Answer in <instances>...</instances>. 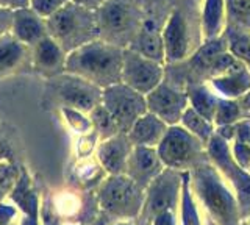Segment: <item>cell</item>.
Here are the masks:
<instances>
[{
    "instance_id": "5bb4252c",
    "label": "cell",
    "mask_w": 250,
    "mask_h": 225,
    "mask_svg": "<svg viewBox=\"0 0 250 225\" xmlns=\"http://www.w3.org/2000/svg\"><path fill=\"white\" fill-rule=\"evenodd\" d=\"M163 133H164L163 121L158 119V116H155V114H147V116H141V118L133 123L130 138L133 143L147 145V144H153L156 141H160Z\"/></svg>"
},
{
    "instance_id": "8fae6325",
    "label": "cell",
    "mask_w": 250,
    "mask_h": 225,
    "mask_svg": "<svg viewBox=\"0 0 250 225\" xmlns=\"http://www.w3.org/2000/svg\"><path fill=\"white\" fill-rule=\"evenodd\" d=\"M177 196V177L172 172L161 174L155 180L150 188V197H148V211L153 214H160L175 205Z\"/></svg>"
},
{
    "instance_id": "4dcf8cb0",
    "label": "cell",
    "mask_w": 250,
    "mask_h": 225,
    "mask_svg": "<svg viewBox=\"0 0 250 225\" xmlns=\"http://www.w3.org/2000/svg\"><path fill=\"white\" fill-rule=\"evenodd\" d=\"M74 2L82 5V6H94V5L104 3V2H106V0H74Z\"/></svg>"
},
{
    "instance_id": "1f68e13d",
    "label": "cell",
    "mask_w": 250,
    "mask_h": 225,
    "mask_svg": "<svg viewBox=\"0 0 250 225\" xmlns=\"http://www.w3.org/2000/svg\"><path fill=\"white\" fill-rule=\"evenodd\" d=\"M25 2V0H23ZM0 3H18V0H0Z\"/></svg>"
},
{
    "instance_id": "52a82bcc",
    "label": "cell",
    "mask_w": 250,
    "mask_h": 225,
    "mask_svg": "<svg viewBox=\"0 0 250 225\" xmlns=\"http://www.w3.org/2000/svg\"><path fill=\"white\" fill-rule=\"evenodd\" d=\"M200 153V141L180 128H170L161 139L158 157L163 163L174 167H185Z\"/></svg>"
},
{
    "instance_id": "ac0fdd59",
    "label": "cell",
    "mask_w": 250,
    "mask_h": 225,
    "mask_svg": "<svg viewBox=\"0 0 250 225\" xmlns=\"http://www.w3.org/2000/svg\"><path fill=\"white\" fill-rule=\"evenodd\" d=\"M36 61L44 69H55L62 61V53L58 44L52 38H42L38 41V57Z\"/></svg>"
},
{
    "instance_id": "cb8c5ba5",
    "label": "cell",
    "mask_w": 250,
    "mask_h": 225,
    "mask_svg": "<svg viewBox=\"0 0 250 225\" xmlns=\"http://www.w3.org/2000/svg\"><path fill=\"white\" fill-rule=\"evenodd\" d=\"M238 114H239V108L236 103L221 102L219 103V110H217V123L219 125L230 123L238 118Z\"/></svg>"
},
{
    "instance_id": "2e32d148",
    "label": "cell",
    "mask_w": 250,
    "mask_h": 225,
    "mask_svg": "<svg viewBox=\"0 0 250 225\" xmlns=\"http://www.w3.org/2000/svg\"><path fill=\"white\" fill-rule=\"evenodd\" d=\"M14 32L19 36V40L27 42L41 41L44 38V27L36 18V14L31 11H21L16 14Z\"/></svg>"
},
{
    "instance_id": "e0dca14e",
    "label": "cell",
    "mask_w": 250,
    "mask_h": 225,
    "mask_svg": "<svg viewBox=\"0 0 250 225\" xmlns=\"http://www.w3.org/2000/svg\"><path fill=\"white\" fill-rule=\"evenodd\" d=\"M128 145L125 143V139L116 138L106 143L100 150V158L104 161V164L111 172H119L124 166L125 157H127Z\"/></svg>"
},
{
    "instance_id": "4316f807",
    "label": "cell",
    "mask_w": 250,
    "mask_h": 225,
    "mask_svg": "<svg viewBox=\"0 0 250 225\" xmlns=\"http://www.w3.org/2000/svg\"><path fill=\"white\" fill-rule=\"evenodd\" d=\"M229 3L233 14H236L239 18L250 16V0H229Z\"/></svg>"
},
{
    "instance_id": "484cf974",
    "label": "cell",
    "mask_w": 250,
    "mask_h": 225,
    "mask_svg": "<svg viewBox=\"0 0 250 225\" xmlns=\"http://www.w3.org/2000/svg\"><path fill=\"white\" fill-rule=\"evenodd\" d=\"M231 50L234 55H238L244 60L250 61V42L247 40H242V38H233L231 40Z\"/></svg>"
},
{
    "instance_id": "3957f363",
    "label": "cell",
    "mask_w": 250,
    "mask_h": 225,
    "mask_svg": "<svg viewBox=\"0 0 250 225\" xmlns=\"http://www.w3.org/2000/svg\"><path fill=\"white\" fill-rule=\"evenodd\" d=\"M138 24L139 11L133 0H106L97 16L99 32L116 42H124L139 33Z\"/></svg>"
},
{
    "instance_id": "f1b7e54d",
    "label": "cell",
    "mask_w": 250,
    "mask_h": 225,
    "mask_svg": "<svg viewBox=\"0 0 250 225\" xmlns=\"http://www.w3.org/2000/svg\"><path fill=\"white\" fill-rule=\"evenodd\" d=\"M236 157L239 158L241 164H249V160H250V149L246 147L242 143L236 144Z\"/></svg>"
},
{
    "instance_id": "7c38bea8",
    "label": "cell",
    "mask_w": 250,
    "mask_h": 225,
    "mask_svg": "<svg viewBox=\"0 0 250 225\" xmlns=\"http://www.w3.org/2000/svg\"><path fill=\"white\" fill-rule=\"evenodd\" d=\"M136 52L152 61H161L163 58V41L160 30L153 20H147L139 30L136 40Z\"/></svg>"
},
{
    "instance_id": "8992f818",
    "label": "cell",
    "mask_w": 250,
    "mask_h": 225,
    "mask_svg": "<svg viewBox=\"0 0 250 225\" xmlns=\"http://www.w3.org/2000/svg\"><path fill=\"white\" fill-rule=\"evenodd\" d=\"M122 77L127 86L135 91L150 92L161 80V67L156 61L143 57L136 50H127L124 52Z\"/></svg>"
},
{
    "instance_id": "9c48e42d",
    "label": "cell",
    "mask_w": 250,
    "mask_h": 225,
    "mask_svg": "<svg viewBox=\"0 0 250 225\" xmlns=\"http://www.w3.org/2000/svg\"><path fill=\"white\" fill-rule=\"evenodd\" d=\"M57 89L62 100L77 108L89 110L99 99V89L77 75L61 77L57 80Z\"/></svg>"
},
{
    "instance_id": "30bf717a",
    "label": "cell",
    "mask_w": 250,
    "mask_h": 225,
    "mask_svg": "<svg viewBox=\"0 0 250 225\" xmlns=\"http://www.w3.org/2000/svg\"><path fill=\"white\" fill-rule=\"evenodd\" d=\"M186 106V97L177 91H172L167 86H156L148 94V108L155 116L167 122L178 121L180 114Z\"/></svg>"
},
{
    "instance_id": "5b68a950",
    "label": "cell",
    "mask_w": 250,
    "mask_h": 225,
    "mask_svg": "<svg viewBox=\"0 0 250 225\" xmlns=\"http://www.w3.org/2000/svg\"><path fill=\"white\" fill-rule=\"evenodd\" d=\"M105 108L113 116L117 128L128 130L146 111V103L138 91L114 84L105 91Z\"/></svg>"
},
{
    "instance_id": "ba28073f",
    "label": "cell",
    "mask_w": 250,
    "mask_h": 225,
    "mask_svg": "<svg viewBox=\"0 0 250 225\" xmlns=\"http://www.w3.org/2000/svg\"><path fill=\"white\" fill-rule=\"evenodd\" d=\"M102 202L106 209L117 214H135L139 208V191L130 180L113 178L102 192Z\"/></svg>"
},
{
    "instance_id": "603a6c76",
    "label": "cell",
    "mask_w": 250,
    "mask_h": 225,
    "mask_svg": "<svg viewBox=\"0 0 250 225\" xmlns=\"http://www.w3.org/2000/svg\"><path fill=\"white\" fill-rule=\"evenodd\" d=\"M92 118H94V122L97 123V127L102 131H105V133H113V131L117 128L113 116L109 114L106 108H97V110L94 111Z\"/></svg>"
},
{
    "instance_id": "277c9868",
    "label": "cell",
    "mask_w": 250,
    "mask_h": 225,
    "mask_svg": "<svg viewBox=\"0 0 250 225\" xmlns=\"http://www.w3.org/2000/svg\"><path fill=\"white\" fill-rule=\"evenodd\" d=\"M197 189L211 214L221 225H238V206L219 178L209 167L197 169Z\"/></svg>"
},
{
    "instance_id": "6da1fadb",
    "label": "cell",
    "mask_w": 250,
    "mask_h": 225,
    "mask_svg": "<svg viewBox=\"0 0 250 225\" xmlns=\"http://www.w3.org/2000/svg\"><path fill=\"white\" fill-rule=\"evenodd\" d=\"M124 52L111 44L86 42L66 60L67 71L99 84H113L121 79Z\"/></svg>"
},
{
    "instance_id": "44dd1931",
    "label": "cell",
    "mask_w": 250,
    "mask_h": 225,
    "mask_svg": "<svg viewBox=\"0 0 250 225\" xmlns=\"http://www.w3.org/2000/svg\"><path fill=\"white\" fill-rule=\"evenodd\" d=\"M183 122L186 123V127L189 128L192 133H195L199 138L202 139H207L209 138L211 135V127L207 123L205 118L200 116L195 110H186L185 111V116H183Z\"/></svg>"
},
{
    "instance_id": "4fadbf2b",
    "label": "cell",
    "mask_w": 250,
    "mask_h": 225,
    "mask_svg": "<svg viewBox=\"0 0 250 225\" xmlns=\"http://www.w3.org/2000/svg\"><path fill=\"white\" fill-rule=\"evenodd\" d=\"M164 45H166L169 60H180L186 53V27L183 18L178 13L170 18L166 32H164Z\"/></svg>"
},
{
    "instance_id": "9a60e30c",
    "label": "cell",
    "mask_w": 250,
    "mask_h": 225,
    "mask_svg": "<svg viewBox=\"0 0 250 225\" xmlns=\"http://www.w3.org/2000/svg\"><path fill=\"white\" fill-rule=\"evenodd\" d=\"M160 169V161L156 153L147 147H138L133 155L130 170L131 175L139 182H147L148 178L153 177Z\"/></svg>"
},
{
    "instance_id": "83f0119b",
    "label": "cell",
    "mask_w": 250,
    "mask_h": 225,
    "mask_svg": "<svg viewBox=\"0 0 250 225\" xmlns=\"http://www.w3.org/2000/svg\"><path fill=\"white\" fill-rule=\"evenodd\" d=\"M185 225H199L197 213H195L188 192H185Z\"/></svg>"
},
{
    "instance_id": "ffe728a7",
    "label": "cell",
    "mask_w": 250,
    "mask_h": 225,
    "mask_svg": "<svg viewBox=\"0 0 250 225\" xmlns=\"http://www.w3.org/2000/svg\"><path fill=\"white\" fill-rule=\"evenodd\" d=\"M191 100H192V105H194V110L197 111L200 116L207 119H211L214 114V97H211L208 92L203 89V88H199L195 91H191Z\"/></svg>"
},
{
    "instance_id": "7a4b0ae2",
    "label": "cell",
    "mask_w": 250,
    "mask_h": 225,
    "mask_svg": "<svg viewBox=\"0 0 250 225\" xmlns=\"http://www.w3.org/2000/svg\"><path fill=\"white\" fill-rule=\"evenodd\" d=\"M49 32L61 49L75 50L99 32L97 19L82 5H62L49 18Z\"/></svg>"
},
{
    "instance_id": "d4e9b609",
    "label": "cell",
    "mask_w": 250,
    "mask_h": 225,
    "mask_svg": "<svg viewBox=\"0 0 250 225\" xmlns=\"http://www.w3.org/2000/svg\"><path fill=\"white\" fill-rule=\"evenodd\" d=\"M66 0H33V6L38 14L42 16H52L55 11H58Z\"/></svg>"
},
{
    "instance_id": "7402d4cb",
    "label": "cell",
    "mask_w": 250,
    "mask_h": 225,
    "mask_svg": "<svg viewBox=\"0 0 250 225\" xmlns=\"http://www.w3.org/2000/svg\"><path fill=\"white\" fill-rule=\"evenodd\" d=\"M222 0H208L205 8V28L208 36H214L222 18Z\"/></svg>"
},
{
    "instance_id": "f546056e",
    "label": "cell",
    "mask_w": 250,
    "mask_h": 225,
    "mask_svg": "<svg viewBox=\"0 0 250 225\" xmlns=\"http://www.w3.org/2000/svg\"><path fill=\"white\" fill-rule=\"evenodd\" d=\"M155 225H174V219H172L170 211L160 213L158 217H156V221H155Z\"/></svg>"
},
{
    "instance_id": "d6986e66",
    "label": "cell",
    "mask_w": 250,
    "mask_h": 225,
    "mask_svg": "<svg viewBox=\"0 0 250 225\" xmlns=\"http://www.w3.org/2000/svg\"><path fill=\"white\" fill-rule=\"evenodd\" d=\"M216 86L222 92L229 96H236L241 94L242 91H246L250 84V77L246 72L241 74H231L230 77H225L222 80H216Z\"/></svg>"
}]
</instances>
